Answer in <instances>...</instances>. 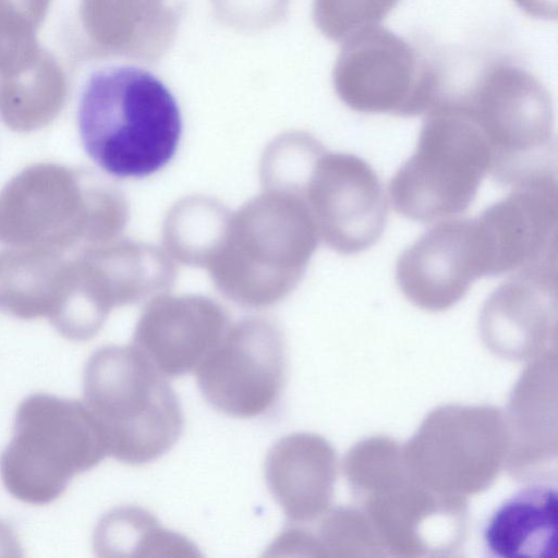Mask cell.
Here are the masks:
<instances>
[{
  "label": "cell",
  "instance_id": "8992f818",
  "mask_svg": "<svg viewBox=\"0 0 558 558\" xmlns=\"http://www.w3.org/2000/svg\"><path fill=\"white\" fill-rule=\"evenodd\" d=\"M345 39L333 84L354 111L413 117L427 112L441 95V70L403 37L374 25Z\"/></svg>",
  "mask_w": 558,
  "mask_h": 558
},
{
  "label": "cell",
  "instance_id": "7a4b0ae2",
  "mask_svg": "<svg viewBox=\"0 0 558 558\" xmlns=\"http://www.w3.org/2000/svg\"><path fill=\"white\" fill-rule=\"evenodd\" d=\"M84 403L99 423L109 456L140 465L178 440L183 414L163 375L135 345H108L88 359Z\"/></svg>",
  "mask_w": 558,
  "mask_h": 558
},
{
  "label": "cell",
  "instance_id": "8fae6325",
  "mask_svg": "<svg viewBox=\"0 0 558 558\" xmlns=\"http://www.w3.org/2000/svg\"><path fill=\"white\" fill-rule=\"evenodd\" d=\"M221 310L203 299H162L142 314L135 347L163 375L177 377L196 368L223 336Z\"/></svg>",
  "mask_w": 558,
  "mask_h": 558
},
{
  "label": "cell",
  "instance_id": "ba28073f",
  "mask_svg": "<svg viewBox=\"0 0 558 558\" xmlns=\"http://www.w3.org/2000/svg\"><path fill=\"white\" fill-rule=\"evenodd\" d=\"M474 221L485 276L557 271V177L513 186Z\"/></svg>",
  "mask_w": 558,
  "mask_h": 558
},
{
  "label": "cell",
  "instance_id": "e0dca14e",
  "mask_svg": "<svg viewBox=\"0 0 558 558\" xmlns=\"http://www.w3.org/2000/svg\"><path fill=\"white\" fill-rule=\"evenodd\" d=\"M0 549L9 550L10 553L12 550L16 551V550L21 549L11 527L8 524L2 523V522H0ZM12 555H14V554H12Z\"/></svg>",
  "mask_w": 558,
  "mask_h": 558
},
{
  "label": "cell",
  "instance_id": "2e32d148",
  "mask_svg": "<svg viewBox=\"0 0 558 558\" xmlns=\"http://www.w3.org/2000/svg\"><path fill=\"white\" fill-rule=\"evenodd\" d=\"M515 3L529 15L537 19H556V0H514Z\"/></svg>",
  "mask_w": 558,
  "mask_h": 558
},
{
  "label": "cell",
  "instance_id": "30bf717a",
  "mask_svg": "<svg viewBox=\"0 0 558 558\" xmlns=\"http://www.w3.org/2000/svg\"><path fill=\"white\" fill-rule=\"evenodd\" d=\"M484 277L474 218H447L426 230L399 256L396 281L409 301L441 311Z\"/></svg>",
  "mask_w": 558,
  "mask_h": 558
},
{
  "label": "cell",
  "instance_id": "6da1fadb",
  "mask_svg": "<svg viewBox=\"0 0 558 558\" xmlns=\"http://www.w3.org/2000/svg\"><path fill=\"white\" fill-rule=\"evenodd\" d=\"M77 125L89 158L117 178H144L175 155L182 117L174 95L153 72L118 64L93 72L83 88Z\"/></svg>",
  "mask_w": 558,
  "mask_h": 558
},
{
  "label": "cell",
  "instance_id": "277c9868",
  "mask_svg": "<svg viewBox=\"0 0 558 558\" xmlns=\"http://www.w3.org/2000/svg\"><path fill=\"white\" fill-rule=\"evenodd\" d=\"M108 454L105 434L84 402L34 393L16 410L12 438L0 456V477L14 498L46 505Z\"/></svg>",
  "mask_w": 558,
  "mask_h": 558
},
{
  "label": "cell",
  "instance_id": "5bb4252c",
  "mask_svg": "<svg viewBox=\"0 0 558 558\" xmlns=\"http://www.w3.org/2000/svg\"><path fill=\"white\" fill-rule=\"evenodd\" d=\"M94 548L106 557H196L186 537L165 529L147 510L126 506L107 513L94 534Z\"/></svg>",
  "mask_w": 558,
  "mask_h": 558
},
{
  "label": "cell",
  "instance_id": "3957f363",
  "mask_svg": "<svg viewBox=\"0 0 558 558\" xmlns=\"http://www.w3.org/2000/svg\"><path fill=\"white\" fill-rule=\"evenodd\" d=\"M442 97L459 104L483 132L489 174L499 184L557 177L553 101L532 72L511 61L492 62L469 88Z\"/></svg>",
  "mask_w": 558,
  "mask_h": 558
},
{
  "label": "cell",
  "instance_id": "5b68a950",
  "mask_svg": "<svg viewBox=\"0 0 558 558\" xmlns=\"http://www.w3.org/2000/svg\"><path fill=\"white\" fill-rule=\"evenodd\" d=\"M490 165L478 125L459 104L439 99L426 112L412 156L390 181V202L411 220L450 218L473 203Z\"/></svg>",
  "mask_w": 558,
  "mask_h": 558
},
{
  "label": "cell",
  "instance_id": "9c48e42d",
  "mask_svg": "<svg viewBox=\"0 0 558 558\" xmlns=\"http://www.w3.org/2000/svg\"><path fill=\"white\" fill-rule=\"evenodd\" d=\"M308 199L326 243L345 255L375 244L386 226L388 205L371 165L347 153H323L311 173Z\"/></svg>",
  "mask_w": 558,
  "mask_h": 558
},
{
  "label": "cell",
  "instance_id": "9a60e30c",
  "mask_svg": "<svg viewBox=\"0 0 558 558\" xmlns=\"http://www.w3.org/2000/svg\"><path fill=\"white\" fill-rule=\"evenodd\" d=\"M400 0H317L316 20L335 40L377 25Z\"/></svg>",
  "mask_w": 558,
  "mask_h": 558
},
{
  "label": "cell",
  "instance_id": "4fadbf2b",
  "mask_svg": "<svg viewBox=\"0 0 558 558\" xmlns=\"http://www.w3.org/2000/svg\"><path fill=\"white\" fill-rule=\"evenodd\" d=\"M267 487L291 522L313 518L323 507L330 480V452L317 436L293 433L280 438L265 462Z\"/></svg>",
  "mask_w": 558,
  "mask_h": 558
},
{
  "label": "cell",
  "instance_id": "7c38bea8",
  "mask_svg": "<svg viewBox=\"0 0 558 558\" xmlns=\"http://www.w3.org/2000/svg\"><path fill=\"white\" fill-rule=\"evenodd\" d=\"M557 489L533 484L518 489L489 515L483 542L499 558H557Z\"/></svg>",
  "mask_w": 558,
  "mask_h": 558
},
{
  "label": "cell",
  "instance_id": "52a82bcc",
  "mask_svg": "<svg viewBox=\"0 0 558 558\" xmlns=\"http://www.w3.org/2000/svg\"><path fill=\"white\" fill-rule=\"evenodd\" d=\"M287 357L281 331L271 322L250 318L221 337L196 367L202 395L216 410L250 418L278 401Z\"/></svg>",
  "mask_w": 558,
  "mask_h": 558
}]
</instances>
